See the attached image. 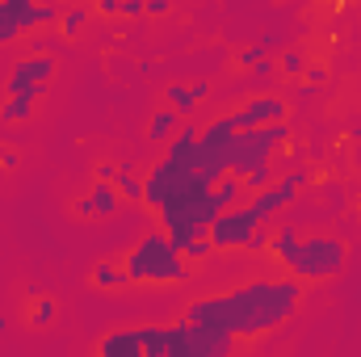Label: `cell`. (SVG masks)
Listing matches in <instances>:
<instances>
[{"label": "cell", "instance_id": "obj_1", "mask_svg": "<svg viewBox=\"0 0 361 357\" xmlns=\"http://www.w3.org/2000/svg\"><path fill=\"white\" fill-rule=\"evenodd\" d=\"M302 303V282L294 277H277V282H244L227 294H206L193 298L185 307V324L202 328V332H223V337H261L269 328H281Z\"/></svg>", "mask_w": 361, "mask_h": 357}, {"label": "cell", "instance_id": "obj_2", "mask_svg": "<svg viewBox=\"0 0 361 357\" xmlns=\"http://www.w3.org/2000/svg\"><path fill=\"white\" fill-rule=\"evenodd\" d=\"M122 269H126L130 286H177V282H189V273H193V269L185 265V257L169 244V236L160 227L156 231H143L126 248Z\"/></svg>", "mask_w": 361, "mask_h": 357}, {"label": "cell", "instance_id": "obj_3", "mask_svg": "<svg viewBox=\"0 0 361 357\" xmlns=\"http://www.w3.org/2000/svg\"><path fill=\"white\" fill-rule=\"evenodd\" d=\"M345 261H349V244L341 236H332V231H302L298 253H294V261L286 269H290L294 282H328V277H336L345 269Z\"/></svg>", "mask_w": 361, "mask_h": 357}, {"label": "cell", "instance_id": "obj_4", "mask_svg": "<svg viewBox=\"0 0 361 357\" xmlns=\"http://www.w3.org/2000/svg\"><path fill=\"white\" fill-rule=\"evenodd\" d=\"M210 185L197 177L189 164H169V160H160V164H152V173H147V189H143V206H152L156 214L160 210H169V206H189L193 198H202Z\"/></svg>", "mask_w": 361, "mask_h": 357}, {"label": "cell", "instance_id": "obj_5", "mask_svg": "<svg viewBox=\"0 0 361 357\" xmlns=\"http://www.w3.org/2000/svg\"><path fill=\"white\" fill-rule=\"evenodd\" d=\"M290 143V122H273V126H261V131H240L231 139V177L248 181L257 169L273 164V152Z\"/></svg>", "mask_w": 361, "mask_h": 357}, {"label": "cell", "instance_id": "obj_6", "mask_svg": "<svg viewBox=\"0 0 361 357\" xmlns=\"http://www.w3.org/2000/svg\"><path fill=\"white\" fill-rule=\"evenodd\" d=\"M235 135H240V131H235L231 114L210 118V122L202 126V135H197V156H193L189 169L206 181L210 189L227 177V169H231V139H235Z\"/></svg>", "mask_w": 361, "mask_h": 357}, {"label": "cell", "instance_id": "obj_7", "mask_svg": "<svg viewBox=\"0 0 361 357\" xmlns=\"http://www.w3.org/2000/svg\"><path fill=\"white\" fill-rule=\"evenodd\" d=\"M307 181H311V169H307V164H294L286 177H277L269 189H261V193L248 202V210H252V214H257V223L265 227L269 219H277L281 210H290V206H294V198L307 189Z\"/></svg>", "mask_w": 361, "mask_h": 357}, {"label": "cell", "instance_id": "obj_8", "mask_svg": "<svg viewBox=\"0 0 361 357\" xmlns=\"http://www.w3.org/2000/svg\"><path fill=\"white\" fill-rule=\"evenodd\" d=\"M257 227H261L257 214H252L248 206H235V210H223V214L206 227V240H210L214 253H240V248H248V240H252Z\"/></svg>", "mask_w": 361, "mask_h": 357}, {"label": "cell", "instance_id": "obj_9", "mask_svg": "<svg viewBox=\"0 0 361 357\" xmlns=\"http://www.w3.org/2000/svg\"><path fill=\"white\" fill-rule=\"evenodd\" d=\"M51 80H55V55H25L21 63H13V76H8L4 92L38 101L42 92L51 89Z\"/></svg>", "mask_w": 361, "mask_h": 357}, {"label": "cell", "instance_id": "obj_10", "mask_svg": "<svg viewBox=\"0 0 361 357\" xmlns=\"http://www.w3.org/2000/svg\"><path fill=\"white\" fill-rule=\"evenodd\" d=\"M231 122H235V131H261L273 122H286V97H273V92L252 97L240 109H231Z\"/></svg>", "mask_w": 361, "mask_h": 357}, {"label": "cell", "instance_id": "obj_11", "mask_svg": "<svg viewBox=\"0 0 361 357\" xmlns=\"http://www.w3.org/2000/svg\"><path fill=\"white\" fill-rule=\"evenodd\" d=\"M92 357H143V332L139 328H109L97 341Z\"/></svg>", "mask_w": 361, "mask_h": 357}, {"label": "cell", "instance_id": "obj_12", "mask_svg": "<svg viewBox=\"0 0 361 357\" xmlns=\"http://www.w3.org/2000/svg\"><path fill=\"white\" fill-rule=\"evenodd\" d=\"M197 135H202L197 122H180V131L169 139V147H164V160H169V164H193V156H197Z\"/></svg>", "mask_w": 361, "mask_h": 357}, {"label": "cell", "instance_id": "obj_13", "mask_svg": "<svg viewBox=\"0 0 361 357\" xmlns=\"http://www.w3.org/2000/svg\"><path fill=\"white\" fill-rule=\"evenodd\" d=\"M114 189H118V198H122V202L143 206V189H147V181H143V173H139V164L122 160V164H118V181H114Z\"/></svg>", "mask_w": 361, "mask_h": 357}, {"label": "cell", "instance_id": "obj_14", "mask_svg": "<svg viewBox=\"0 0 361 357\" xmlns=\"http://www.w3.org/2000/svg\"><path fill=\"white\" fill-rule=\"evenodd\" d=\"M180 122H185V118H180L177 109H169V105L156 109L152 122H147V143H164V147H169V139L180 131Z\"/></svg>", "mask_w": 361, "mask_h": 357}, {"label": "cell", "instance_id": "obj_15", "mask_svg": "<svg viewBox=\"0 0 361 357\" xmlns=\"http://www.w3.org/2000/svg\"><path fill=\"white\" fill-rule=\"evenodd\" d=\"M89 282L97 286V290H126V286H130L122 261H97V265L89 269Z\"/></svg>", "mask_w": 361, "mask_h": 357}, {"label": "cell", "instance_id": "obj_16", "mask_svg": "<svg viewBox=\"0 0 361 357\" xmlns=\"http://www.w3.org/2000/svg\"><path fill=\"white\" fill-rule=\"evenodd\" d=\"M298 240H302V231H298L294 223H281V227L269 236V253L281 261V265H290V261H294V253H298Z\"/></svg>", "mask_w": 361, "mask_h": 357}, {"label": "cell", "instance_id": "obj_17", "mask_svg": "<svg viewBox=\"0 0 361 357\" xmlns=\"http://www.w3.org/2000/svg\"><path fill=\"white\" fill-rule=\"evenodd\" d=\"M89 198H92V210H97V219H114V214H118V206H122L118 189H114V185H105V181H97V185H92Z\"/></svg>", "mask_w": 361, "mask_h": 357}, {"label": "cell", "instance_id": "obj_18", "mask_svg": "<svg viewBox=\"0 0 361 357\" xmlns=\"http://www.w3.org/2000/svg\"><path fill=\"white\" fill-rule=\"evenodd\" d=\"M214 202H219L223 210H235V206L244 202V181H240V177H231V173H227V177L219 181V185H214Z\"/></svg>", "mask_w": 361, "mask_h": 357}, {"label": "cell", "instance_id": "obj_19", "mask_svg": "<svg viewBox=\"0 0 361 357\" xmlns=\"http://www.w3.org/2000/svg\"><path fill=\"white\" fill-rule=\"evenodd\" d=\"M164 101H169V109H177L185 122H189V114L197 109V105H193V92H189V85H180V80L164 85Z\"/></svg>", "mask_w": 361, "mask_h": 357}, {"label": "cell", "instance_id": "obj_20", "mask_svg": "<svg viewBox=\"0 0 361 357\" xmlns=\"http://www.w3.org/2000/svg\"><path fill=\"white\" fill-rule=\"evenodd\" d=\"M89 25V8L85 4H68L63 21H59V38H80V30Z\"/></svg>", "mask_w": 361, "mask_h": 357}, {"label": "cell", "instance_id": "obj_21", "mask_svg": "<svg viewBox=\"0 0 361 357\" xmlns=\"http://www.w3.org/2000/svg\"><path fill=\"white\" fill-rule=\"evenodd\" d=\"M34 118V101L30 97H8L0 101V122H30Z\"/></svg>", "mask_w": 361, "mask_h": 357}, {"label": "cell", "instance_id": "obj_22", "mask_svg": "<svg viewBox=\"0 0 361 357\" xmlns=\"http://www.w3.org/2000/svg\"><path fill=\"white\" fill-rule=\"evenodd\" d=\"M55 315H59V303H55L51 294H42V298H34V303H30V324H34V328L55 324Z\"/></svg>", "mask_w": 361, "mask_h": 357}, {"label": "cell", "instance_id": "obj_23", "mask_svg": "<svg viewBox=\"0 0 361 357\" xmlns=\"http://www.w3.org/2000/svg\"><path fill=\"white\" fill-rule=\"evenodd\" d=\"M180 257H185V265L193 269V265H202V261H210V257H214V248H210V240H206V236H193V240L180 248Z\"/></svg>", "mask_w": 361, "mask_h": 357}, {"label": "cell", "instance_id": "obj_24", "mask_svg": "<svg viewBox=\"0 0 361 357\" xmlns=\"http://www.w3.org/2000/svg\"><path fill=\"white\" fill-rule=\"evenodd\" d=\"M269 47H273V34H265V38H261V42H252V47H244V51L235 55V68H244V72H248V68H257V63L265 59V51H269Z\"/></svg>", "mask_w": 361, "mask_h": 357}, {"label": "cell", "instance_id": "obj_25", "mask_svg": "<svg viewBox=\"0 0 361 357\" xmlns=\"http://www.w3.org/2000/svg\"><path fill=\"white\" fill-rule=\"evenodd\" d=\"M273 181H277V164H265V169H257L252 177L244 181V198H257L261 189H269Z\"/></svg>", "mask_w": 361, "mask_h": 357}, {"label": "cell", "instance_id": "obj_26", "mask_svg": "<svg viewBox=\"0 0 361 357\" xmlns=\"http://www.w3.org/2000/svg\"><path fill=\"white\" fill-rule=\"evenodd\" d=\"M277 68H281V76H290V80H298V76L307 72V55H302V51H281V59H277Z\"/></svg>", "mask_w": 361, "mask_h": 357}, {"label": "cell", "instance_id": "obj_27", "mask_svg": "<svg viewBox=\"0 0 361 357\" xmlns=\"http://www.w3.org/2000/svg\"><path fill=\"white\" fill-rule=\"evenodd\" d=\"M21 38V25L13 21V13H8V4L0 0V47H13Z\"/></svg>", "mask_w": 361, "mask_h": 357}, {"label": "cell", "instance_id": "obj_28", "mask_svg": "<svg viewBox=\"0 0 361 357\" xmlns=\"http://www.w3.org/2000/svg\"><path fill=\"white\" fill-rule=\"evenodd\" d=\"M302 80H307V89H315V85H328V68H324V63H307Z\"/></svg>", "mask_w": 361, "mask_h": 357}, {"label": "cell", "instance_id": "obj_29", "mask_svg": "<svg viewBox=\"0 0 361 357\" xmlns=\"http://www.w3.org/2000/svg\"><path fill=\"white\" fill-rule=\"evenodd\" d=\"M92 173H97V181H105V185H114V181H118V164H114V160H101V164H97Z\"/></svg>", "mask_w": 361, "mask_h": 357}, {"label": "cell", "instance_id": "obj_30", "mask_svg": "<svg viewBox=\"0 0 361 357\" xmlns=\"http://www.w3.org/2000/svg\"><path fill=\"white\" fill-rule=\"evenodd\" d=\"M72 214H76V219H97V210H92V198H89V193L72 202Z\"/></svg>", "mask_w": 361, "mask_h": 357}, {"label": "cell", "instance_id": "obj_31", "mask_svg": "<svg viewBox=\"0 0 361 357\" xmlns=\"http://www.w3.org/2000/svg\"><path fill=\"white\" fill-rule=\"evenodd\" d=\"M143 8H147L143 17H169V13H173V4H169V0H143Z\"/></svg>", "mask_w": 361, "mask_h": 357}, {"label": "cell", "instance_id": "obj_32", "mask_svg": "<svg viewBox=\"0 0 361 357\" xmlns=\"http://www.w3.org/2000/svg\"><path fill=\"white\" fill-rule=\"evenodd\" d=\"M0 169H8V173L21 169V152L17 147H0Z\"/></svg>", "mask_w": 361, "mask_h": 357}, {"label": "cell", "instance_id": "obj_33", "mask_svg": "<svg viewBox=\"0 0 361 357\" xmlns=\"http://www.w3.org/2000/svg\"><path fill=\"white\" fill-rule=\"evenodd\" d=\"M269 227H257V231H252V240H248V253H261V248H269Z\"/></svg>", "mask_w": 361, "mask_h": 357}, {"label": "cell", "instance_id": "obj_34", "mask_svg": "<svg viewBox=\"0 0 361 357\" xmlns=\"http://www.w3.org/2000/svg\"><path fill=\"white\" fill-rule=\"evenodd\" d=\"M189 92H193V105H202V101L210 97V85H206V80H193V85H189Z\"/></svg>", "mask_w": 361, "mask_h": 357}, {"label": "cell", "instance_id": "obj_35", "mask_svg": "<svg viewBox=\"0 0 361 357\" xmlns=\"http://www.w3.org/2000/svg\"><path fill=\"white\" fill-rule=\"evenodd\" d=\"M97 13H105V17H122V0H101Z\"/></svg>", "mask_w": 361, "mask_h": 357}, {"label": "cell", "instance_id": "obj_36", "mask_svg": "<svg viewBox=\"0 0 361 357\" xmlns=\"http://www.w3.org/2000/svg\"><path fill=\"white\" fill-rule=\"evenodd\" d=\"M143 0H122V17H143Z\"/></svg>", "mask_w": 361, "mask_h": 357}, {"label": "cell", "instance_id": "obj_37", "mask_svg": "<svg viewBox=\"0 0 361 357\" xmlns=\"http://www.w3.org/2000/svg\"><path fill=\"white\" fill-rule=\"evenodd\" d=\"M311 92H315V89H307V85H294V89H290V97H294V101H307Z\"/></svg>", "mask_w": 361, "mask_h": 357}, {"label": "cell", "instance_id": "obj_38", "mask_svg": "<svg viewBox=\"0 0 361 357\" xmlns=\"http://www.w3.org/2000/svg\"><path fill=\"white\" fill-rule=\"evenodd\" d=\"M4 328H8V320H4V315H0V332H4Z\"/></svg>", "mask_w": 361, "mask_h": 357}]
</instances>
